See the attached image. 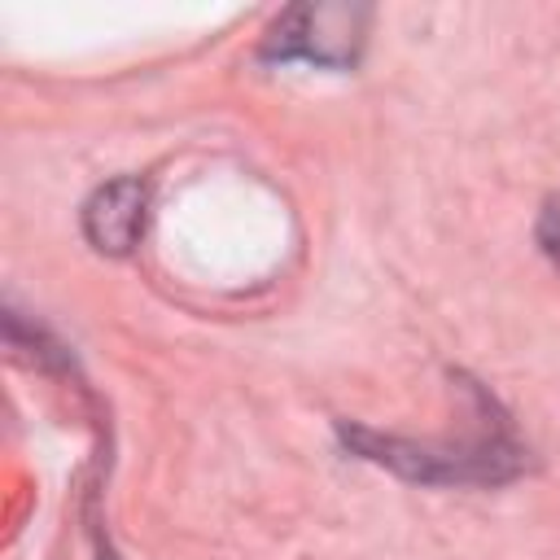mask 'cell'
Segmentation results:
<instances>
[{"instance_id": "cell-2", "label": "cell", "mask_w": 560, "mask_h": 560, "mask_svg": "<svg viewBox=\"0 0 560 560\" xmlns=\"http://www.w3.org/2000/svg\"><path fill=\"white\" fill-rule=\"evenodd\" d=\"M542 249L551 254V262L560 267V201H551L547 210H542Z\"/></svg>"}, {"instance_id": "cell-1", "label": "cell", "mask_w": 560, "mask_h": 560, "mask_svg": "<svg viewBox=\"0 0 560 560\" xmlns=\"http://www.w3.org/2000/svg\"><path fill=\"white\" fill-rule=\"evenodd\" d=\"M83 232L105 254H127L144 232V184L140 179H114L92 192L83 206Z\"/></svg>"}]
</instances>
